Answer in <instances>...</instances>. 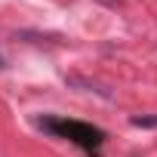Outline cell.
Wrapping results in <instances>:
<instances>
[{"label":"cell","instance_id":"6da1fadb","mask_svg":"<svg viewBox=\"0 0 157 157\" xmlns=\"http://www.w3.org/2000/svg\"><path fill=\"white\" fill-rule=\"evenodd\" d=\"M37 126L43 132H52L59 139H68L74 145H80L83 151H99L105 145V132L93 123H83V120H65V117H37Z\"/></svg>","mask_w":157,"mask_h":157},{"label":"cell","instance_id":"277c9868","mask_svg":"<svg viewBox=\"0 0 157 157\" xmlns=\"http://www.w3.org/2000/svg\"><path fill=\"white\" fill-rule=\"evenodd\" d=\"M0 68H3V56H0Z\"/></svg>","mask_w":157,"mask_h":157},{"label":"cell","instance_id":"7a4b0ae2","mask_svg":"<svg viewBox=\"0 0 157 157\" xmlns=\"http://www.w3.org/2000/svg\"><path fill=\"white\" fill-rule=\"evenodd\" d=\"M68 83H71V86H80V90H86V93H96V96H102V99H114V90H111V86H105V83H99V80H90V77H80V74H68Z\"/></svg>","mask_w":157,"mask_h":157},{"label":"cell","instance_id":"3957f363","mask_svg":"<svg viewBox=\"0 0 157 157\" xmlns=\"http://www.w3.org/2000/svg\"><path fill=\"white\" fill-rule=\"evenodd\" d=\"M129 123L132 126H142V129H151V126H157V114H151V117H132Z\"/></svg>","mask_w":157,"mask_h":157}]
</instances>
